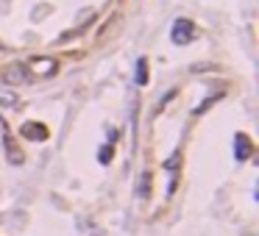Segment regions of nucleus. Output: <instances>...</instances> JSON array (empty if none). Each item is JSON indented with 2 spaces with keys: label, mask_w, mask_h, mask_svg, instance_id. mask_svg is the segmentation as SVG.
<instances>
[{
  "label": "nucleus",
  "mask_w": 259,
  "mask_h": 236,
  "mask_svg": "<svg viewBox=\"0 0 259 236\" xmlns=\"http://www.w3.org/2000/svg\"><path fill=\"white\" fill-rule=\"evenodd\" d=\"M195 23L187 17H179L173 23V28H170V39H173V45H190L195 39Z\"/></svg>",
  "instance_id": "f257e3e1"
},
{
  "label": "nucleus",
  "mask_w": 259,
  "mask_h": 236,
  "mask_svg": "<svg viewBox=\"0 0 259 236\" xmlns=\"http://www.w3.org/2000/svg\"><path fill=\"white\" fill-rule=\"evenodd\" d=\"M34 81V73H28V67L14 61L12 67H6V84L9 86H20V84H31Z\"/></svg>",
  "instance_id": "f03ea898"
},
{
  "label": "nucleus",
  "mask_w": 259,
  "mask_h": 236,
  "mask_svg": "<svg viewBox=\"0 0 259 236\" xmlns=\"http://www.w3.org/2000/svg\"><path fill=\"white\" fill-rule=\"evenodd\" d=\"M25 67H28V70H34L36 75H42V78H48V75L59 73V64H56V59H48V56H39V59H31Z\"/></svg>",
  "instance_id": "7ed1b4c3"
},
{
  "label": "nucleus",
  "mask_w": 259,
  "mask_h": 236,
  "mask_svg": "<svg viewBox=\"0 0 259 236\" xmlns=\"http://www.w3.org/2000/svg\"><path fill=\"white\" fill-rule=\"evenodd\" d=\"M251 153H253L251 139H248L245 133H237V136H234V156H237V161H245Z\"/></svg>",
  "instance_id": "20e7f679"
},
{
  "label": "nucleus",
  "mask_w": 259,
  "mask_h": 236,
  "mask_svg": "<svg viewBox=\"0 0 259 236\" xmlns=\"http://www.w3.org/2000/svg\"><path fill=\"white\" fill-rule=\"evenodd\" d=\"M23 136H28V139H34V142H45V139H48V128L36 125V122H25V125H23Z\"/></svg>",
  "instance_id": "39448f33"
},
{
  "label": "nucleus",
  "mask_w": 259,
  "mask_h": 236,
  "mask_svg": "<svg viewBox=\"0 0 259 236\" xmlns=\"http://www.w3.org/2000/svg\"><path fill=\"white\" fill-rule=\"evenodd\" d=\"M0 106H3V109H17V106H20L17 92L9 89V86H0Z\"/></svg>",
  "instance_id": "423d86ee"
},
{
  "label": "nucleus",
  "mask_w": 259,
  "mask_h": 236,
  "mask_svg": "<svg viewBox=\"0 0 259 236\" xmlns=\"http://www.w3.org/2000/svg\"><path fill=\"white\" fill-rule=\"evenodd\" d=\"M134 81H137V86H145L148 84V59H137V75H134Z\"/></svg>",
  "instance_id": "0eeeda50"
}]
</instances>
